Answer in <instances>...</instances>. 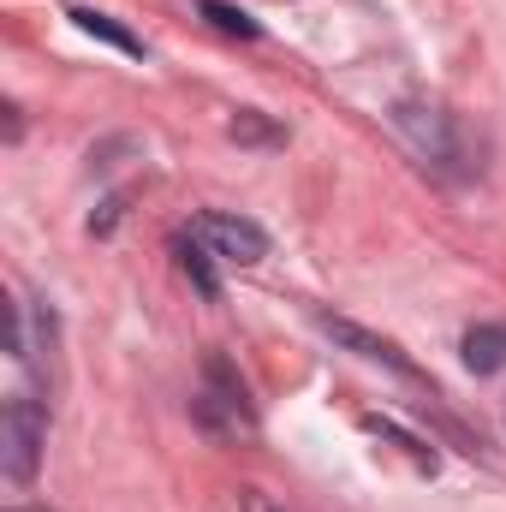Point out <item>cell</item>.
<instances>
[{
  "label": "cell",
  "mask_w": 506,
  "mask_h": 512,
  "mask_svg": "<svg viewBox=\"0 0 506 512\" xmlns=\"http://www.w3.org/2000/svg\"><path fill=\"white\" fill-rule=\"evenodd\" d=\"M322 334H328V340H340L346 352L370 358V364H387V370H399V376H417V370H411V358H405L393 340H381V334L358 328V322H346V316H322Z\"/></svg>",
  "instance_id": "5b68a950"
},
{
  "label": "cell",
  "mask_w": 506,
  "mask_h": 512,
  "mask_svg": "<svg viewBox=\"0 0 506 512\" xmlns=\"http://www.w3.org/2000/svg\"><path fill=\"white\" fill-rule=\"evenodd\" d=\"M239 512H292V507L274 501V495H262V489H239Z\"/></svg>",
  "instance_id": "8fae6325"
},
{
  "label": "cell",
  "mask_w": 506,
  "mask_h": 512,
  "mask_svg": "<svg viewBox=\"0 0 506 512\" xmlns=\"http://www.w3.org/2000/svg\"><path fill=\"white\" fill-rule=\"evenodd\" d=\"M173 251H179V268L191 274V286L203 292V298H221V274H215V251L197 239V233H179L173 239Z\"/></svg>",
  "instance_id": "52a82bcc"
},
{
  "label": "cell",
  "mask_w": 506,
  "mask_h": 512,
  "mask_svg": "<svg viewBox=\"0 0 506 512\" xmlns=\"http://www.w3.org/2000/svg\"><path fill=\"white\" fill-rule=\"evenodd\" d=\"M393 126L399 137L429 161V167H441V173H471V149H465V137H459V120L447 114V108H435V102H399L393 108Z\"/></svg>",
  "instance_id": "6da1fadb"
},
{
  "label": "cell",
  "mask_w": 506,
  "mask_h": 512,
  "mask_svg": "<svg viewBox=\"0 0 506 512\" xmlns=\"http://www.w3.org/2000/svg\"><path fill=\"white\" fill-rule=\"evenodd\" d=\"M465 364H471L477 376L506 370V322H477V328L465 334Z\"/></svg>",
  "instance_id": "8992f818"
},
{
  "label": "cell",
  "mask_w": 506,
  "mask_h": 512,
  "mask_svg": "<svg viewBox=\"0 0 506 512\" xmlns=\"http://www.w3.org/2000/svg\"><path fill=\"white\" fill-rule=\"evenodd\" d=\"M191 233L221 256V262H262V256H268V233L256 227L251 215H221V209H209V215L191 221Z\"/></svg>",
  "instance_id": "277c9868"
},
{
  "label": "cell",
  "mask_w": 506,
  "mask_h": 512,
  "mask_svg": "<svg viewBox=\"0 0 506 512\" xmlns=\"http://www.w3.org/2000/svg\"><path fill=\"white\" fill-rule=\"evenodd\" d=\"M72 18H78V30H90V36H102V42H114L120 54H131V60H143V42L131 36V30H120L108 12H96V6H72Z\"/></svg>",
  "instance_id": "ba28073f"
},
{
  "label": "cell",
  "mask_w": 506,
  "mask_h": 512,
  "mask_svg": "<svg viewBox=\"0 0 506 512\" xmlns=\"http://www.w3.org/2000/svg\"><path fill=\"white\" fill-rule=\"evenodd\" d=\"M233 137H239V143H280V131L262 126L256 114H239V120H233Z\"/></svg>",
  "instance_id": "30bf717a"
},
{
  "label": "cell",
  "mask_w": 506,
  "mask_h": 512,
  "mask_svg": "<svg viewBox=\"0 0 506 512\" xmlns=\"http://www.w3.org/2000/svg\"><path fill=\"white\" fill-rule=\"evenodd\" d=\"M197 423L209 435H233V429H251V405H245V382L227 358H209L203 364V393H197Z\"/></svg>",
  "instance_id": "3957f363"
},
{
  "label": "cell",
  "mask_w": 506,
  "mask_h": 512,
  "mask_svg": "<svg viewBox=\"0 0 506 512\" xmlns=\"http://www.w3.org/2000/svg\"><path fill=\"white\" fill-rule=\"evenodd\" d=\"M42 447H48V411L30 393H12L0 405V471H6V483H18V489L36 483Z\"/></svg>",
  "instance_id": "7a4b0ae2"
},
{
  "label": "cell",
  "mask_w": 506,
  "mask_h": 512,
  "mask_svg": "<svg viewBox=\"0 0 506 512\" xmlns=\"http://www.w3.org/2000/svg\"><path fill=\"white\" fill-rule=\"evenodd\" d=\"M203 18H209L215 30H227V36H256V24L245 18V12H233L227 0H203Z\"/></svg>",
  "instance_id": "9c48e42d"
},
{
  "label": "cell",
  "mask_w": 506,
  "mask_h": 512,
  "mask_svg": "<svg viewBox=\"0 0 506 512\" xmlns=\"http://www.w3.org/2000/svg\"><path fill=\"white\" fill-rule=\"evenodd\" d=\"M18 512H42V507H18Z\"/></svg>",
  "instance_id": "7c38bea8"
}]
</instances>
